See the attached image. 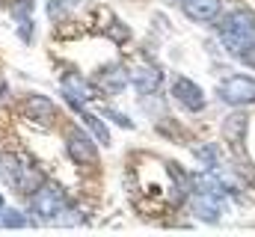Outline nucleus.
<instances>
[{"instance_id":"b1692460","label":"nucleus","mask_w":255,"mask_h":237,"mask_svg":"<svg viewBox=\"0 0 255 237\" xmlns=\"http://www.w3.org/2000/svg\"><path fill=\"white\" fill-rule=\"evenodd\" d=\"M0 214H3V196H0Z\"/></svg>"},{"instance_id":"1a4fd4ad","label":"nucleus","mask_w":255,"mask_h":237,"mask_svg":"<svg viewBox=\"0 0 255 237\" xmlns=\"http://www.w3.org/2000/svg\"><path fill=\"white\" fill-rule=\"evenodd\" d=\"M60 86H63V95L68 98H74V101H92V98H98V89H95V83H89L80 71H65L63 77H60Z\"/></svg>"},{"instance_id":"6ab92c4d","label":"nucleus","mask_w":255,"mask_h":237,"mask_svg":"<svg viewBox=\"0 0 255 237\" xmlns=\"http://www.w3.org/2000/svg\"><path fill=\"white\" fill-rule=\"evenodd\" d=\"M107 36H110L113 42H119V45H122V42H125L128 36H130V30H128V27L122 24V21H113V24L107 27Z\"/></svg>"},{"instance_id":"423d86ee","label":"nucleus","mask_w":255,"mask_h":237,"mask_svg":"<svg viewBox=\"0 0 255 237\" xmlns=\"http://www.w3.org/2000/svg\"><path fill=\"white\" fill-rule=\"evenodd\" d=\"M172 98H175L184 110H190V113L205 110V104H208L205 92L193 83L190 77H175V80H172Z\"/></svg>"},{"instance_id":"f3484780","label":"nucleus","mask_w":255,"mask_h":237,"mask_svg":"<svg viewBox=\"0 0 255 237\" xmlns=\"http://www.w3.org/2000/svg\"><path fill=\"white\" fill-rule=\"evenodd\" d=\"M0 226H3V229H21V226H27V217H24V211H18V208H3Z\"/></svg>"},{"instance_id":"4468645a","label":"nucleus","mask_w":255,"mask_h":237,"mask_svg":"<svg viewBox=\"0 0 255 237\" xmlns=\"http://www.w3.org/2000/svg\"><path fill=\"white\" fill-rule=\"evenodd\" d=\"M187 181H190V190H193V193H202V196H217V199H223V184H220L217 178L205 175V172H196V175H190Z\"/></svg>"},{"instance_id":"f257e3e1","label":"nucleus","mask_w":255,"mask_h":237,"mask_svg":"<svg viewBox=\"0 0 255 237\" xmlns=\"http://www.w3.org/2000/svg\"><path fill=\"white\" fill-rule=\"evenodd\" d=\"M217 30H220V42L226 45V51L238 54L247 42H255V15L250 9H235L217 24Z\"/></svg>"},{"instance_id":"20e7f679","label":"nucleus","mask_w":255,"mask_h":237,"mask_svg":"<svg viewBox=\"0 0 255 237\" xmlns=\"http://www.w3.org/2000/svg\"><path fill=\"white\" fill-rule=\"evenodd\" d=\"M65 154L77 163V166H95L98 163V148L92 142V136L86 133V127H77V124H68L65 127Z\"/></svg>"},{"instance_id":"0eeeda50","label":"nucleus","mask_w":255,"mask_h":237,"mask_svg":"<svg viewBox=\"0 0 255 237\" xmlns=\"http://www.w3.org/2000/svg\"><path fill=\"white\" fill-rule=\"evenodd\" d=\"M21 113L24 118L36 121V124H54L57 118V104L48 98V95H27L21 101Z\"/></svg>"},{"instance_id":"f8f14e48","label":"nucleus","mask_w":255,"mask_h":237,"mask_svg":"<svg viewBox=\"0 0 255 237\" xmlns=\"http://www.w3.org/2000/svg\"><path fill=\"white\" fill-rule=\"evenodd\" d=\"M190 208L193 214L205 223H220V214H223V205L217 196H202V193H193L190 196Z\"/></svg>"},{"instance_id":"2eb2a0df","label":"nucleus","mask_w":255,"mask_h":237,"mask_svg":"<svg viewBox=\"0 0 255 237\" xmlns=\"http://www.w3.org/2000/svg\"><path fill=\"white\" fill-rule=\"evenodd\" d=\"M80 121H83V127H86V130L101 142V145H110V142H113V139H110V130L104 127V121L95 116V113H86V110L80 107Z\"/></svg>"},{"instance_id":"ddd939ff","label":"nucleus","mask_w":255,"mask_h":237,"mask_svg":"<svg viewBox=\"0 0 255 237\" xmlns=\"http://www.w3.org/2000/svg\"><path fill=\"white\" fill-rule=\"evenodd\" d=\"M247 130H250V116H247V113H232V116L223 121V136H226L235 148H241V145L247 142Z\"/></svg>"},{"instance_id":"7ed1b4c3","label":"nucleus","mask_w":255,"mask_h":237,"mask_svg":"<svg viewBox=\"0 0 255 237\" xmlns=\"http://www.w3.org/2000/svg\"><path fill=\"white\" fill-rule=\"evenodd\" d=\"M65 205H68V196H65L63 187L54 184V181H48V184L42 181L39 190L30 196V214H36V220H39V217H42V220H54Z\"/></svg>"},{"instance_id":"f03ea898","label":"nucleus","mask_w":255,"mask_h":237,"mask_svg":"<svg viewBox=\"0 0 255 237\" xmlns=\"http://www.w3.org/2000/svg\"><path fill=\"white\" fill-rule=\"evenodd\" d=\"M0 178H3V184H6L9 190L21 193V196H27V199H30V196L39 190V184L45 181L36 166L21 163V157H15V154H0Z\"/></svg>"},{"instance_id":"a211bd4d","label":"nucleus","mask_w":255,"mask_h":237,"mask_svg":"<svg viewBox=\"0 0 255 237\" xmlns=\"http://www.w3.org/2000/svg\"><path fill=\"white\" fill-rule=\"evenodd\" d=\"M48 18L54 21V24H63L65 18H68V0H48Z\"/></svg>"},{"instance_id":"412c9836","label":"nucleus","mask_w":255,"mask_h":237,"mask_svg":"<svg viewBox=\"0 0 255 237\" xmlns=\"http://www.w3.org/2000/svg\"><path fill=\"white\" fill-rule=\"evenodd\" d=\"M107 118H113V121H116L119 127H125V130H130V127H133V121H130L125 113H119V110H107Z\"/></svg>"},{"instance_id":"6e6552de","label":"nucleus","mask_w":255,"mask_h":237,"mask_svg":"<svg viewBox=\"0 0 255 237\" xmlns=\"http://www.w3.org/2000/svg\"><path fill=\"white\" fill-rule=\"evenodd\" d=\"M128 83H130V77H128L125 65H107L95 74V89L101 95H119Z\"/></svg>"},{"instance_id":"9d476101","label":"nucleus","mask_w":255,"mask_h":237,"mask_svg":"<svg viewBox=\"0 0 255 237\" xmlns=\"http://www.w3.org/2000/svg\"><path fill=\"white\" fill-rule=\"evenodd\" d=\"M128 77H130V83H133V89L139 95H154L160 80H163V71L157 65H133L128 71Z\"/></svg>"},{"instance_id":"5701e85b","label":"nucleus","mask_w":255,"mask_h":237,"mask_svg":"<svg viewBox=\"0 0 255 237\" xmlns=\"http://www.w3.org/2000/svg\"><path fill=\"white\" fill-rule=\"evenodd\" d=\"M6 92H9V86H6V83L0 80V98H6Z\"/></svg>"},{"instance_id":"dca6fc26","label":"nucleus","mask_w":255,"mask_h":237,"mask_svg":"<svg viewBox=\"0 0 255 237\" xmlns=\"http://www.w3.org/2000/svg\"><path fill=\"white\" fill-rule=\"evenodd\" d=\"M193 157H196L208 172L217 169V148H214V145H196V148H193Z\"/></svg>"},{"instance_id":"39448f33","label":"nucleus","mask_w":255,"mask_h":237,"mask_svg":"<svg viewBox=\"0 0 255 237\" xmlns=\"http://www.w3.org/2000/svg\"><path fill=\"white\" fill-rule=\"evenodd\" d=\"M220 98L229 104V107H247V104H255V77H247V74H232L229 80L220 83Z\"/></svg>"},{"instance_id":"4be33fe9","label":"nucleus","mask_w":255,"mask_h":237,"mask_svg":"<svg viewBox=\"0 0 255 237\" xmlns=\"http://www.w3.org/2000/svg\"><path fill=\"white\" fill-rule=\"evenodd\" d=\"M18 33H21V39H24V42H30V39H33V21H30V18H24V21H21V27H18Z\"/></svg>"},{"instance_id":"aec40b11","label":"nucleus","mask_w":255,"mask_h":237,"mask_svg":"<svg viewBox=\"0 0 255 237\" xmlns=\"http://www.w3.org/2000/svg\"><path fill=\"white\" fill-rule=\"evenodd\" d=\"M238 57H241V62H244V65L255 68V42H247V45L238 51Z\"/></svg>"},{"instance_id":"9b49d317","label":"nucleus","mask_w":255,"mask_h":237,"mask_svg":"<svg viewBox=\"0 0 255 237\" xmlns=\"http://www.w3.org/2000/svg\"><path fill=\"white\" fill-rule=\"evenodd\" d=\"M223 0H184V15L196 24H211L220 18Z\"/></svg>"}]
</instances>
